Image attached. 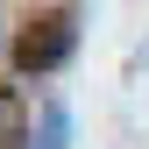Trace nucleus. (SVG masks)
Instances as JSON below:
<instances>
[{
  "instance_id": "1",
  "label": "nucleus",
  "mask_w": 149,
  "mask_h": 149,
  "mask_svg": "<svg viewBox=\"0 0 149 149\" xmlns=\"http://www.w3.org/2000/svg\"><path fill=\"white\" fill-rule=\"evenodd\" d=\"M71 57V22H43V36H22V64L29 71H50Z\"/></svg>"
},
{
  "instance_id": "2",
  "label": "nucleus",
  "mask_w": 149,
  "mask_h": 149,
  "mask_svg": "<svg viewBox=\"0 0 149 149\" xmlns=\"http://www.w3.org/2000/svg\"><path fill=\"white\" fill-rule=\"evenodd\" d=\"M29 142V114H22V92L14 85H0V149H22ZM36 149V142H29Z\"/></svg>"
},
{
  "instance_id": "3",
  "label": "nucleus",
  "mask_w": 149,
  "mask_h": 149,
  "mask_svg": "<svg viewBox=\"0 0 149 149\" xmlns=\"http://www.w3.org/2000/svg\"><path fill=\"white\" fill-rule=\"evenodd\" d=\"M36 149H64V107H50V121H43V142Z\"/></svg>"
}]
</instances>
